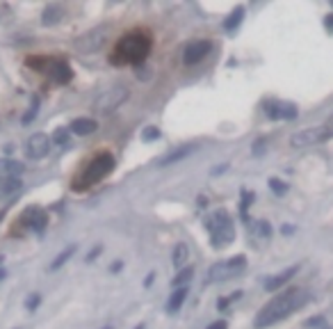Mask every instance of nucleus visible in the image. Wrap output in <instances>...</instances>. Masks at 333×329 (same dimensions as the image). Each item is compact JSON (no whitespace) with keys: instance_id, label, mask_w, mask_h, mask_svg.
I'll return each instance as SVG.
<instances>
[{"instance_id":"f257e3e1","label":"nucleus","mask_w":333,"mask_h":329,"mask_svg":"<svg viewBox=\"0 0 333 329\" xmlns=\"http://www.w3.org/2000/svg\"><path fill=\"white\" fill-rule=\"evenodd\" d=\"M306 302H308V293H306V290L303 288H290V290H285V293H281V295H276V297L269 299L267 304L258 311L254 324L258 329H265V327H269V324H276L283 318L292 315L297 309H301Z\"/></svg>"},{"instance_id":"f03ea898","label":"nucleus","mask_w":333,"mask_h":329,"mask_svg":"<svg viewBox=\"0 0 333 329\" xmlns=\"http://www.w3.org/2000/svg\"><path fill=\"white\" fill-rule=\"evenodd\" d=\"M151 39L146 32H128L117 41L115 50H112V64H142L146 60V55L151 53Z\"/></svg>"},{"instance_id":"7ed1b4c3","label":"nucleus","mask_w":333,"mask_h":329,"mask_svg":"<svg viewBox=\"0 0 333 329\" xmlns=\"http://www.w3.org/2000/svg\"><path fill=\"white\" fill-rule=\"evenodd\" d=\"M112 170H115V155L112 153L103 151V153L94 155L85 170L75 176V190L91 188V185H96L98 181H103L107 174H112Z\"/></svg>"},{"instance_id":"20e7f679","label":"nucleus","mask_w":333,"mask_h":329,"mask_svg":"<svg viewBox=\"0 0 333 329\" xmlns=\"http://www.w3.org/2000/svg\"><path fill=\"white\" fill-rule=\"evenodd\" d=\"M205 226H208L210 238H212L210 242H212V247H217V250H221V247H226V244H231L235 240L233 219H231V215L226 213L224 208L214 210V213L205 219Z\"/></svg>"},{"instance_id":"39448f33","label":"nucleus","mask_w":333,"mask_h":329,"mask_svg":"<svg viewBox=\"0 0 333 329\" xmlns=\"http://www.w3.org/2000/svg\"><path fill=\"white\" fill-rule=\"evenodd\" d=\"M247 268V259L242 254L238 256H231V259H224V261H217V263L210 265L208 270V281H229L233 277L244 272Z\"/></svg>"},{"instance_id":"423d86ee","label":"nucleus","mask_w":333,"mask_h":329,"mask_svg":"<svg viewBox=\"0 0 333 329\" xmlns=\"http://www.w3.org/2000/svg\"><path fill=\"white\" fill-rule=\"evenodd\" d=\"M331 137H333L331 124L315 126V128H303L290 137V146H294V149H306V146H315V144H319V142L331 140Z\"/></svg>"},{"instance_id":"0eeeda50","label":"nucleus","mask_w":333,"mask_h":329,"mask_svg":"<svg viewBox=\"0 0 333 329\" xmlns=\"http://www.w3.org/2000/svg\"><path fill=\"white\" fill-rule=\"evenodd\" d=\"M126 99H128V87L115 85L112 90L103 92V94L96 99V112H100V115H109V112H115L121 103H126Z\"/></svg>"},{"instance_id":"6e6552de","label":"nucleus","mask_w":333,"mask_h":329,"mask_svg":"<svg viewBox=\"0 0 333 329\" xmlns=\"http://www.w3.org/2000/svg\"><path fill=\"white\" fill-rule=\"evenodd\" d=\"M105 37H107V28H94V30L85 32L82 37H78L75 39V48L80 50V53H94V50H98L100 46L105 44Z\"/></svg>"},{"instance_id":"1a4fd4ad","label":"nucleus","mask_w":333,"mask_h":329,"mask_svg":"<svg viewBox=\"0 0 333 329\" xmlns=\"http://www.w3.org/2000/svg\"><path fill=\"white\" fill-rule=\"evenodd\" d=\"M50 146H53V142H50L48 135L35 133L28 137V142H25V153H28V158H32V160H41L48 155Z\"/></svg>"},{"instance_id":"9d476101","label":"nucleus","mask_w":333,"mask_h":329,"mask_svg":"<svg viewBox=\"0 0 333 329\" xmlns=\"http://www.w3.org/2000/svg\"><path fill=\"white\" fill-rule=\"evenodd\" d=\"M212 50V44H210L208 39H199V41H192V44H187L185 46V50H183V62L187 66H192V64H199L201 60H203L205 55Z\"/></svg>"},{"instance_id":"9b49d317","label":"nucleus","mask_w":333,"mask_h":329,"mask_svg":"<svg viewBox=\"0 0 333 329\" xmlns=\"http://www.w3.org/2000/svg\"><path fill=\"white\" fill-rule=\"evenodd\" d=\"M265 112L269 119H294L297 117V108L292 103H281V101H267Z\"/></svg>"},{"instance_id":"f8f14e48","label":"nucleus","mask_w":333,"mask_h":329,"mask_svg":"<svg viewBox=\"0 0 333 329\" xmlns=\"http://www.w3.org/2000/svg\"><path fill=\"white\" fill-rule=\"evenodd\" d=\"M50 64V78L57 83V85H66L71 78H73V71H71V66L66 64L64 60H53V62H48Z\"/></svg>"},{"instance_id":"ddd939ff","label":"nucleus","mask_w":333,"mask_h":329,"mask_svg":"<svg viewBox=\"0 0 333 329\" xmlns=\"http://www.w3.org/2000/svg\"><path fill=\"white\" fill-rule=\"evenodd\" d=\"M23 164L19 160L12 158H0V181H10V179H19L23 174Z\"/></svg>"},{"instance_id":"4468645a","label":"nucleus","mask_w":333,"mask_h":329,"mask_svg":"<svg viewBox=\"0 0 333 329\" xmlns=\"http://www.w3.org/2000/svg\"><path fill=\"white\" fill-rule=\"evenodd\" d=\"M297 270H299V265H292V268H288V270H283V272H279L276 277H269V279L265 281V290H269V293L279 290L281 286L288 284V281L292 279L294 274H297Z\"/></svg>"},{"instance_id":"2eb2a0df","label":"nucleus","mask_w":333,"mask_h":329,"mask_svg":"<svg viewBox=\"0 0 333 329\" xmlns=\"http://www.w3.org/2000/svg\"><path fill=\"white\" fill-rule=\"evenodd\" d=\"M96 128H98V124L89 117H78V119L71 121V133L75 135H91L96 133Z\"/></svg>"},{"instance_id":"dca6fc26","label":"nucleus","mask_w":333,"mask_h":329,"mask_svg":"<svg viewBox=\"0 0 333 329\" xmlns=\"http://www.w3.org/2000/svg\"><path fill=\"white\" fill-rule=\"evenodd\" d=\"M194 151V146L192 144H187V146H180V149H174V151H169V153L164 155V158H160V167H169V164H174V162H178V160H183V158H187L189 153Z\"/></svg>"},{"instance_id":"f3484780","label":"nucleus","mask_w":333,"mask_h":329,"mask_svg":"<svg viewBox=\"0 0 333 329\" xmlns=\"http://www.w3.org/2000/svg\"><path fill=\"white\" fill-rule=\"evenodd\" d=\"M187 286L185 288H176L174 293H171V297H169V302H167V311L169 313H176V311H180V306L185 304V299H187Z\"/></svg>"},{"instance_id":"a211bd4d","label":"nucleus","mask_w":333,"mask_h":329,"mask_svg":"<svg viewBox=\"0 0 333 329\" xmlns=\"http://www.w3.org/2000/svg\"><path fill=\"white\" fill-rule=\"evenodd\" d=\"M62 14H64V10H62L60 5H48L44 10V16H41V23L44 25H55L57 21L62 19Z\"/></svg>"},{"instance_id":"6ab92c4d","label":"nucleus","mask_w":333,"mask_h":329,"mask_svg":"<svg viewBox=\"0 0 333 329\" xmlns=\"http://www.w3.org/2000/svg\"><path fill=\"white\" fill-rule=\"evenodd\" d=\"M242 19H244V7L242 5H238L233 12H231V16L224 21V30H229V32H233L235 28H238L240 23H242Z\"/></svg>"},{"instance_id":"aec40b11","label":"nucleus","mask_w":333,"mask_h":329,"mask_svg":"<svg viewBox=\"0 0 333 329\" xmlns=\"http://www.w3.org/2000/svg\"><path fill=\"white\" fill-rule=\"evenodd\" d=\"M187 256H189V247L185 242H178L174 247V265L180 270V265L187 263Z\"/></svg>"},{"instance_id":"412c9836","label":"nucleus","mask_w":333,"mask_h":329,"mask_svg":"<svg viewBox=\"0 0 333 329\" xmlns=\"http://www.w3.org/2000/svg\"><path fill=\"white\" fill-rule=\"evenodd\" d=\"M75 250H78V247H75V244H71V247H66L64 252H60V254H57V259H55L53 263H50V270H60L62 265H64L66 261H69L71 256L75 254Z\"/></svg>"},{"instance_id":"4be33fe9","label":"nucleus","mask_w":333,"mask_h":329,"mask_svg":"<svg viewBox=\"0 0 333 329\" xmlns=\"http://www.w3.org/2000/svg\"><path fill=\"white\" fill-rule=\"evenodd\" d=\"M21 185H23V183H21L19 179L3 181V183H0V197H7V195H14V192H19Z\"/></svg>"},{"instance_id":"5701e85b","label":"nucleus","mask_w":333,"mask_h":329,"mask_svg":"<svg viewBox=\"0 0 333 329\" xmlns=\"http://www.w3.org/2000/svg\"><path fill=\"white\" fill-rule=\"evenodd\" d=\"M192 274H194L192 268H183L178 272V277H174V281H171V284H174V288H185V286H187V281L192 279Z\"/></svg>"},{"instance_id":"b1692460","label":"nucleus","mask_w":333,"mask_h":329,"mask_svg":"<svg viewBox=\"0 0 333 329\" xmlns=\"http://www.w3.org/2000/svg\"><path fill=\"white\" fill-rule=\"evenodd\" d=\"M69 130H71V128H57V130H55V133H53V142H55V144L69 146V142H71Z\"/></svg>"},{"instance_id":"393cba45","label":"nucleus","mask_w":333,"mask_h":329,"mask_svg":"<svg viewBox=\"0 0 333 329\" xmlns=\"http://www.w3.org/2000/svg\"><path fill=\"white\" fill-rule=\"evenodd\" d=\"M269 188H272V192H276V195H285V192H288V185L279 179H269Z\"/></svg>"},{"instance_id":"a878e982","label":"nucleus","mask_w":333,"mask_h":329,"mask_svg":"<svg viewBox=\"0 0 333 329\" xmlns=\"http://www.w3.org/2000/svg\"><path fill=\"white\" fill-rule=\"evenodd\" d=\"M39 304H41V295H39V293L30 295V297L25 299V309H28V311H35Z\"/></svg>"},{"instance_id":"bb28decb","label":"nucleus","mask_w":333,"mask_h":329,"mask_svg":"<svg viewBox=\"0 0 333 329\" xmlns=\"http://www.w3.org/2000/svg\"><path fill=\"white\" fill-rule=\"evenodd\" d=\"M256 229H258V233L263 235V238H269V235H272V226H269L267 222H258V224H256Z\"/></svg>"},{"instance_id":"cd10ccee","label":"nucleus","mask_w":333,"mask_h":329,"mask_svg":"<svg viewBox=\"0 0 333 329\" xmlns=\"http://www.w3.org/2000/svg\"><path fill=\"white\" fill-rule=\"evenodd\" d=\"M142 137H144V142H151V140H155V137H160V130L151 126V128L144 130V135H142Z\"/></svg>"},{"instance_id":"c85d7f7f","label":"nucleus","mask_w":333,"mask_h":329,"mask_svg":"<svg viewBox=\"0 0 333 329\" xmlns=\"http://www.w3.org/2000/svg\"><path fill=\"white\" fill-rule=\"evenodd\" d=\"M251 199H254L251 192H242V215H247V208H249V204H251Z\"/></svg>"},{"instance_id":"c756f323","label":"nucleus","mask_w":333,"mask_h":329,"mask_svg":"<svg viewBox=\"0 0 333 329\" xmlns=\"http://www.w3.org/2000/svg\"><path fill=\"white\" fill-rule=\"evenodd\" d=\"M32 117H37V101H32V108L28 110V115L23 117V124H30Z\"/></svg>"},{"instance_id":"7c9ffc66","label":"nucleus","mask_w":333,"mask_h":329,"mask_svg":"<svg viewBox=\"0 0 333 329\" xmlns=\"http://www.w3.org/2000/svg\"><path fill=\"white\" fill-rule=\"evenodd\" d=\"M306 327H324V318L322 315H317V318H310V320H306Z\"/></svg>"},{"instance_id":"2f4dec72","label":"nucleus","mask_w":333,"mask_h":329,"mask_svg":"<svg viewBox=\"0 0 333 329\" xmlns=\"http://www.w3.org/2000/svg\"><path fill=\"white\" fill-rule=\"evenodd\" d=\"M208 329H229V322H226V320H217V322H212Z\"/></svg>"},{"instance_id":"473e14b6","label":"nucleus","mask_w":333,"mask_h":329,"mask_svg":"<svg viewBox=\"0 0 333 329\" xmlns=\"http://www.w3.org/2000/svg\"><path fill=\"white\" fill-rule=\"evenodd\" d=\"M324 25H326V30L333 32V14H328L326 19H324Z\"/></svg>"},{"instance_id":"72a5a7b5","label":"nucleus","mask_w":333,"mask_h":329,"mask_svg":"<svg viewBox=\"0 0 333 329\" xmlns=\"http://www.w3.org/2000/svg\"><path fill=\"white\" fill-rule=\"evenodd\" d=\"M98 252H100V247H96V250H94V252H91V254H89V256H87V261H94V259H96V256H98Z\"/></svg>"},{"instance_id":"f704fd0d","label":"nucleus","mask_w":333,"mask_h":329,"mask_svg":"<svg viewBox=\"0 0 333 329\" xmlns=\"http://www.w3.org/2000/svg\"><path fill=\"white\" fill-rule=\"evenodd\" d=\"M5 279V270H0V281Z\"/></svg>"},{"instance_id":"c9c22d12","label":"nucleus","mask_w":333,"mask_h":329,"mask_svg":"<svg viewBox=\"0 0 333 329\" xmlns=\"http://www.w3.org/2000/svg\"><path fill=\"white\" fill-rule=\"evenodd\" d=\"M135 329H146V327H144V322H142V324H137V327H135Z\"/></svg>"},{"instance_id":"e433bc0d","label":"nucleus","mask_w":333,"mask_h":329,"mask_svg":"<svg viewBox=\"0 0 333 329\" xmlns=\"http://www.w3.org/2000/svg\"><path fill=\"white\" fill-rule=\"evenodd\" d=\"M328 124H331V126H333V117H331V119H328Z\"/></svg>"},{"instance_id":"4c0bfd02","label":"nucleus","mask_w":333,"mask_h":329,"mask_svg":"<svg viewBox=\"0 0 333 329\" xmlns=\"http://www.w3.org/2000/svg\"><path fill=\"white\" fill-rule=\"evenodd\" d=\"M100 329H112V327H100Z\"/></svg>"}]
</instances>
